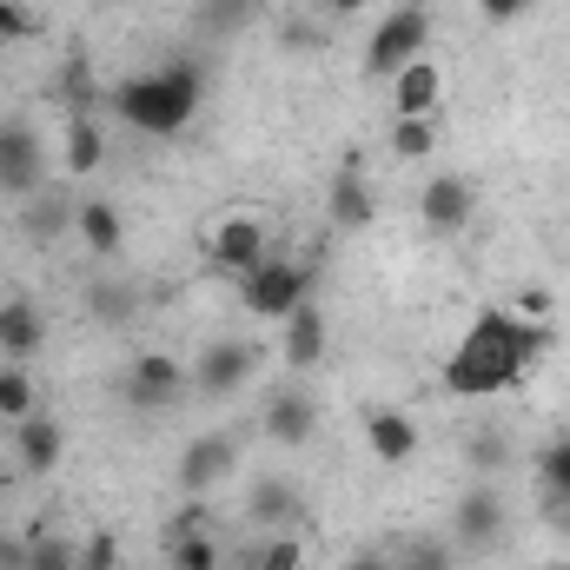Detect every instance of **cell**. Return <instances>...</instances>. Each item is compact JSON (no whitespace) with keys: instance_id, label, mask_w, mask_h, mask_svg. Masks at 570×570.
Returning <instances> with one entry per match:
<instances>
[{"instance_id":"6da1fadb","label":"cell","mask_w":570,"mask_h":570,"mask_svg":"<svg viewBox=\"0 0 570 570\" xmlns=\"http://www.w3.org/2000/svg\"><path fill=\"white\" fill-rule=\"evenodd\" d=\"M558 352V325L551 318H524L511 305H484L471 318V332L458 338V352L444 358V392L451 399H498L518 392L531 379L538 358Z\"/></svg>"},{"instance_id":"7a4b0ae2","label":"cell","mask_w":570,"mask_h":570,"mask_svg":"<svg viewBox=\"0 0 570 570\" xmlns=\"http://www.w3.org/2000/svg\"><path fill=\"white\" fill-rule=\"evenodd\" d=\"M199 100H206V73H199L193 60H166V67L134 73V80L114 87V114H120L140 140H173L179 127H193Z\"/></svg>"},{"instance_id":"3957f363","label":"cell","mask_w":570,"mask_h":570,"mask_svg":"<svg viewBox=\"0 0 570 570\" xmlns=\"http://www.w3.org/2000/svg\"><path fill=\"white\" fill-rule=\"evenodd\" d=\"M312 279H318V273H312V259L273 253L266 266H253V273L239 279V298H246V312H253V318H273V325H279L292 305H305V298H312Z\"/></svg>"},{"instance_id":"277c9868","label":"cell","mask_w":570,"mask_h":570,"mask_svg":"<svg viewBox=\"0 0 570 570\" xmlns=\"http://www.w3.org/2000/svg\"><path fill=\"white\" fill-rule=\"evenodd\" d=\"M199 239H206L213 273H233V279H246L253 266H266V259H273V226H266L259 213H219Z\"/></svg>"},{"instance_id":"5b68a950","label":"cell","mask_w":570,"mask_h":570,"mask_svg":"<svg viewBox=\"0 0 570 570\" xmlns=\"http://www.w3.org/2000/svg\"><path fill=\"white\" fill-rule=\"evenodd\" d=\"M425 47H431V13L425 7H399V13H385V20L372 27V40H365V80H392V73H405Z\"/></svg>"},{"instance_id":"8992f818","label":"cell","mask_w":570,"mask_h":570,"mask_svg":"<svg viewBox=\"0 0 570 570\" xmlns=\"http://www.w3.org/2000/svg\"><path fill=\"white\" fill-rule=\"evenodd\" d=\"M40 186H53L47 179V146L40 134L27 127V120H0V199H33Z\"/></svg>"},{"instance_id":"52a82bcc","label":"cell","mask_w":570,"mask_h":570,"mask_svg":"<svg viewBox=\"0 0 570 570\" xmlns=\"http://www.w3.org/2000/svg\"><path fill=\"white\" fill-rule=\"evenodd\" d=\"M186 392H193V372L173 352H134V365H127V405L134 412H173Z\"/></svg>"},{"instance_id":"ba28073f","label":"cell","mask_w":570,"mask_h":570,"mask_svg":"<svg viewBox=\"0 0 570 570\" xmlns=\"http://www.w3.org/2000/svg\"><path fill=\"white\" fill-rule=\"evenodd\" d=\"M233 471H239V444H233V431H199V438L179 451L173 484H179L186 498H206V491H219Z\"/></svg>"},{"instance_id":"9c48e42d","label":"cell","mask_w":570,"mask_h":570,"mask_svg":"<svg viewBox=\"0 0 570 570\" xmlns=\"http://www.w3.org/2000/svg\"><path fill=\"white\" fill-rule=\"evenodd\" d=\"M186 372H193V399H233L253 379V345L246 338H213L199 352V365H186Z\"/></svg>"},{"instance_id":"30bf717a","label":"cell","mask_w":570,"mask_h":570,"mask_svg":"<svg viewBox=\"0 0 570 570\" xmlns=\"http://www.w3.org/2000/svg\"><path fill=\"white\" fill-rule=\"evenodd\" d=\"M498 538H504V498H498V484H471L451 511V544L458 551H491Z\"/></svg>"},{"instance_id":"8fae6325","label":"cell","mask_w":570,"mask_h":570,"mask_svg":"<svg viewBox=\"0 0 570 570\" xmlns=\"http://www.w3.org/2000/svg\"><path fill=\"white\" fill-rule=\"evenodd\" d=\"M325 345H332V318H325V305H318V298L292 305V312L279 318V358H285V372H312V365L325 358Z\"/></svg>"},{"instance_id":"7c38bea8","label":"cell","mask_w":570,"mask_h":570,"mask_svg":"<svg viewBox=\"0 0 570 570\" xmlns=\"http://www.w3.org/2000/svg\"><path fill=\"white\" fill-rule=\"evenodd\" d=\"M471 213H478V193H471L464 173H438V179H425V193H419V219H425V233H464Z\"/></svg>"},{"instance_id":"4fadbf2b","label":"cell","mask_w":570,"mask_h":570,"mask_svg":"<svg viewBox=\"0 0 570 570\" xmlns=\"http://www.w3.org/2000/svg\"><path fill=\"white\" fill-rule=\"evenodd\" d=\"M73 239H80L94 259H120V253H127V213H120L114 199L87 193V199L73 206Z\"/></svg>"},{"instance_id":"5bb4252c","label":"cell","mask_w":570,"mask_h":570,"mask_svg":"<svg viewBox=\"0 0 570 570\" xmlns=\"http://www.w3.org/2000/svg\"><path fill=\"white\" fill-rule=\"evenodd\" d=\"M325 219L332 233H365L379 219V199H372V179L358 166H338V179L325 186Z\"/></svg>"},{"instance_id":"9a60e30c","label":"cell","mask_w":570,"mask_h":570,"mask_svg":"<svg viewBox=\"0 0 570 570\" xmlns=\"http://www.w3.org/2000/svg\"><path fill=\"white\" fill-rule=\"evenodd\" d=\"M73 193L67 186H40L33 199H20V239L27 246H53V239H67L73 233Z\"/></svg>"},{"instance_id":"2e32d148","label":"cell","mask_w":570,"mask_h":570,"mask_svg":"<svg viewBox=\"0 0 570 570\" xmlns=\"http://www.w3.org/2000/svg\"><path fill=\"white\" fill-rule=\"evenodd\" d=\"M40 345H47V312H40L27 292L0 298V358L33 365V352H40Z\"/></svg>"},{"instance_id":"e0dca14e","label":"cell","mask_w":570,"mask_h":570,"mask_svg":"<svg viewBox=\"0 0 570 570\" xmlns=\"http://www.w3.org/2000/svg\"><path fill=\"white\" fill-rule=\"evenodd\" d=\"M392 87V120H419V114H438V100H444V67L431 60V53H419L405 73H392L385 80Z\"/></svg>"},{"instance_id":"ac0fdd59","label":"cell","mask_w":570,"mask_h":570,"mask_svg":"<svg viewBox=\"0 0 570 570\" xmlns=\"http://www.w3.org/2000/svg\"><path fill=\"white\" fill-rule=\"evenodd\" d=\"M365 444L379 464H412L419 458V419L399 412V405H372L365 412Z\"/></svg>"},{"instance_id":"d6986e66","label":"cell","mask_w":570,"mask_h":570,"mask_svg":"<svg viewBox=\"0 0 570 570\" xmlns=\"http://www.w3.org/2000/svg\"><path fill=\"white\" fill-rule=\"evenodd\" d=\"M13 458H20V471H27V478H47V471L67 458V425H60V419H47V412L20 419V425H13Z\"/></svg>"},{"instance_id":"ffe728a7","label":"cell","mask_w":570,"mask_h":570,"mask_svg":"<svg viewBox=\"0 0 570 570\" xmlns=\"http://www.w3.org/2000/svg\"><path fill=\"white\" fill-rule=\"evenodd\" d=\"M266 438L285 444V451H305L312 444V431H318V405L305 399V392H273V405H266Z\"/></svg>"},{"instance_id":"44dd1931","label":"cell","mask_w":570,"mask_h":570,"mask_svg":"<svg viewBox=\"0 0 570 570\" xmlns=\"http://www.w3.org/2000/svg\"><path fill=\"white\" fill-rule=\"evenodd\" d=\"M246 518H253L266 538H273V531H298V524H305V491H298V484H279V478H266V484L253 491Z\"/></svg>"},{"instance_id":"7402d4cb","label":"cell","mask_w":570,"mask_h":570,"mask_svg":"<svg viewBox=\"0 0 570 570\" xmlns=\"http://www.w3.org/2000/svg\"><path fill=\"white\" fill-rule=\"evenodd\" d=\"M60 159H67V179H94V173H100V159H107V140H100V120H94V114H73V120H67Z\"/></svg>"},{"instance_id":"603a6c76","label":"cell","mask_w":570,"mask_h":570,"mask_svg":"<svg viewBox=\"0 0 570 570\" xmlns=\"http://www.w3.org/2000/svg\"><path fill=\"white\" fill-rule=\"evenodd\" d=\"M166 570H226V551L206 524L199 531H166Z\"/></svg>"},{"instance_id":"cb8c5ba5","label":"cell","mask_w":570,"mask_h":570,"mask_svg":"<svg viewBox=\"0 0 570 570\" xmlns=\"http://www.w3.org/2000/svg\"><path fill=\"white\" fill-rule=\"evenodd\" d=\"M33 412H40V385H33V372L13 365V358H0V419L20 425V419H33Z\"/></svg>"},{"instance_id":"d4e9b609","label":"cell","mask_w":570,"mask_h":570,"mask_svg":"<svg viewBox=\"0 0 570 570\" xmlns=\"http://www.w3.org/2000/svg\"><path fill=\"white\" fill-rule=\"evenodd\" d=\"M193 20H199L206 40H226V33H246V27L259 20V0H199Z\"/></svg>"},{"instance_id":"484cf974","label":"cell","mask_w":570,"mask_h":570,"mask_svg":"<svg viewBox=\"0 0 570 570\" xmlns=\"http://www.w3.org/2000/svg\"><path fill=\"white\" fill-rule=\"evenodd\" d=\"M438 114H419V120H392V159H405V166H425L431 153H438Z\"/></svg>"},{"instance_id":"4316f807","label":"cell","mask_w":570,"mask_h":570,"mask_svg":"<svg viewBox=\"0 0 570 570\" xmlns=\"http://www.w3.org/2000/svg\"><path fill=\"white\" fill-rule=\"evenodd\" d=\"M246 570H305V538L298 531H273L246 551Z\"/></svg>"},{"instance_id":"83f0119b","label":"cell","mask_w":570,"mask_h":570,"mask_svg":"<svg viewBox=\"0 0 570 570\" xmlns=\"http://www.w3.org/2000/svg\"><path fill=\"white\" fill-rule=\"evenodd\" d=\"M538 478H544V504L570 511V438H551L544 458H538Z\"/></svg>"},{"instance_id":"f1b7e54d","label":"cell","mask_w":570,"mask_h":570,"mask_svg":"<svg viewBox=\"0 0 570 570\" xmlns=\"http://www.w3.org/2000/svg\"><path fill=\"white\" fill-rule=\"evenodd\" d=\"M392 570H451V551L444 538H405L392 544Z\"/></svg>"},{"instance_id":"f546056e","label":"cell","mask_w":570,"mask_h":570,"mask_svg":"<svg viewBox=\"0 0 570 570\" xmlns=\"http://www.w3.org/2000/svg\"><path fill=\"white\" fill-rule=\"evenodd\" d=\"M27 570H80L73 538H27Z\"/></svg>"},{"instance_id":"4dcf8cb0","label":"cell","mask_w":570,"mask_h":570,"mask_svg":"<svg viewBox=\"0 0 570 570\" xmlns=\"http://www.w3.org/2000/svg\"><path fill=\"white\" fill-rule=\"evenodd\" d=\"M87 305H94V318H107V325H127V318H134V285L100 279L94 292H87Z\"/></svg>"},{"instance_id":"1f68e13d","label":"cell","mask_w":570,"mask_h":570,"mask_svg":"<svg viewBox=\"0 0 570 570\" xmlns=\"http://www.w3.org/2000/svg\"><path fill=\"white\" fill-rule=\"evenodd\" d=\"M471 464L491 478V471H504L511 464V438H498V431H471Z\"/></svg>"},{"instance_id":"d6a6232c","label":"cell","mask_w":570,"mask_h":570,"mask_svg":"<svg viewBox=\"0 0 570 570\" xmlns=\"http://www.w3.org/2000/svg\"><path fill=\"white\" fill-rule=\"evenodd\" d=\"M33 33H40L33 7H27V0H0V47H13V40H33Z\"/></svg>"},{"instance_id":"836d02e7","label":"cell","mask_w":570,"mask_h":570,"mask_svg":"<svg viewBox=\"0 0 570 570\" xmlns=\"http://www.w3.org/2000/svg\"><path fill=\"white\" fill-rule=\"evenodd\" d=\"M120 564V544H114V531H94V538H80V570H114Z\"/></svg>"},{"instance_id":"e575fe53","label":"cell","mask_w":570,"mask_h":570,"mask_svg":"<svg viewBox=\"0 0 570 570\" xmlns=\"http://www.w3.org/2000/svg\"><path fill=\"white\" fill-rule=\"evenodd\" d=\"M531 7H538V0H478V13H484L491 27H518Z\"/></svg>"},{"instance_id":"d590c367","label":"cell","mask_w":570,"mask_h":570,"mask_svg":"<svg viewBox=\"0 0 570 570\" xmlns=\"http://www.w3.org/2000/svg\"><path fill=\"white\" fill-rule=\"evenodd\" d=\"M365 7H372V0H318L325 20H352V13H365Z\"/></svg>"},{"instance_id":"8d00e7d4","label":"cell","mask_w":570,"mask_h":570,"mask_svg":"<svg viewBox=\"0 0 570 570\" xmlns=\"http://www.w3.org/2000/svg\"><path fill=\"white\" fill-rule=\"evenodd\" d=\"M0 570H27V544L20 538H0Z\"/></svg>"},{"instance_id":"74e56055","label":"cell","mask_w":570,"mask_h":570,"mask_svg":"<svg viewBox=\"0 0 570 570\" xmlns=\"http://www.w3.org/2000/svg\"><path fill=\"white\" fill-rule=\"evenodd\" d=\"M345 570H392V551H358Z\"/></svg>"},{"instance_id":"f35d334b","label":"cell","mask_w":570,"mask_h":570,"mask_svg":"<svg viewBox=\"0 0 570 570\" xmlns=\"http://www.w3.org/2000/svg\"><path fill=\"white\" fill-rule=\"evenodd\" d=\"M0 504H7V484H0Z\"/></svg>"},{"instance_id":"ab89813d","label":"cell","mask_w":570,"mask_h":570,"mask_svg":"<svg viewBox=\"0 0 570 570\" xmlns=\"http://www.w3.org/2000/svg\"><path fill=\"white\" fill-rule=\"evenodd\" d=\"M558 570H570V564H558Z\"/></svg>"}]
</instances>
